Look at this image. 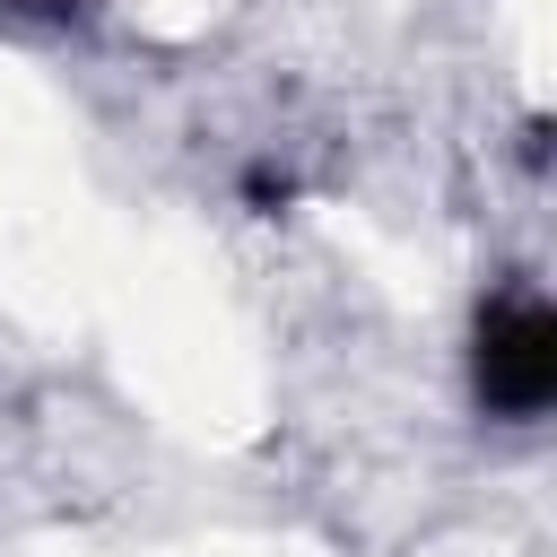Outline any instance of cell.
<instances>
[{"instance_id":"cell-1","label":"cell","mask_w":557,"mask_h":557,"mask_svg":"<svg viewBox=\"0 0 557 557\" xmlns=\"http://www.w3.org/2000/svg\"><path fill=\"white\" fill-rule=\"evenodd\" d=\"M470 374H479V400H487L496 418H540L548 392H557V313H548L540 296L487 305V313H479V357H470Z\"/></svg>"},{"instance_id":"cell-2","label":"cell","mask_w":557,"mask_h":557,"mask_svg":"<svg viewBox=\"0 0 557 557\" xmlns=\"http://www.w3.org/2000/svg\"><path fill=\"white\" fill-rule=\"evenodd\" d=\"M17 9H44V17H78L87 0H17Z\"/></svg>"}]
</instances>
